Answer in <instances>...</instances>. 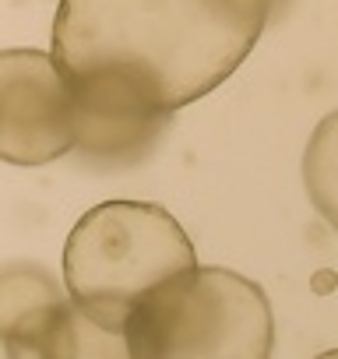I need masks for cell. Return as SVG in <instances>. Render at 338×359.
Listing matches in <instances>:
<instances>
[{"mask_svg":"<svg viewBox=\"0 0 338 359\" xmlns=\"http://www.w3.org/2000/svg\"><path fill=\"white\" fill-rule=\"evenodd\" d=\"M71 151V74L46 50H0V162L46 165Z\"/></svg>","mask_w":338,"mask_h":359,"instance_id":"277c9868","label":"cell"},{"mask_svg":"<svg viewBox=\"0 0 338 359\" xmlns=\"http://www.w3.org/2000/svg\"><path fill=\"white\" fill-rule=\"evenodd\" d=\"M123 338L130 359H268L275 317L247 275L194 264L134 306Z\"/></svg>","mask_w":338,"mask_h":359,"instance_id":"3957f363","label":"cell"},{"mask_svg":"<svg viewBox=\"0 0 338 359\" xmlns=\"http://www.w3.org/2000/svg\"><path fill=\"white\" fill-rule=\"evenodd\" d=\"M169 116L173 113L155 106L141 88L116 74L71 78L74 151H81L95 165L141 162L169 127Z\"/></svg>","mask_w":338,"mask_h":359,"instance_id":"5b68a950","label":"cell"},{"mask_svg":"<svg viewBox=\"0 0 338 359\" xmlns=\"http://www.w3.org/2000/svg\"><path fill=\"white\" fill-rule=\"evenodd\" d=\"M67 303V289L46 268H0V348L11 355H46Z\"/></svg>","mask_w":338,"mask_h":359,"instance_id":"8992f818","label":"cell"},{"mask_svg":"<svg viewBox=\"0 0 338 359\" xmlns=\"http://www.w3.org/2000/svg\"><path fill=\"white\" fill-rule=\"evenodd\" d=\"M303 187L317 215L338 233V109L327 113L306 141Z\"/></svg>","mask_w":338,"mask_h":359,"instance_id":"52a82bcc","label":"cell"},{"mask_svg":"<svg viewBox=\"0 0 338 359\" xmlns=\"http://www.w3.org/2000/svg\"><path fill=\"white\" fill-rule=\"evenodd\" d=\"M275 0H60L53 57L78 74H116L177 113L250 57Z\"/></svg>","mask_w":338,"mask_h":359,"instance_id":"6da1fadb","label":"cell"},{"mask_svg":"<svg viewBox=\"0 0 338 359\" xmlns=\"http://www.w3.org/2000/svg\"><path fill=\"white\" fill-rule=\"evenodd\" d=\"M194 264L198 250L169 208L102 201L67 233L60 275L71 303L123 334L127 317L148 292Z\"/></svg>","mask_w":338,"mask_h":359,"instance_id":"7a4b0ae2","label":"cell"}]
</instances>
